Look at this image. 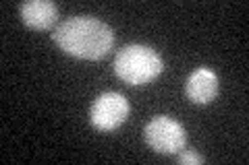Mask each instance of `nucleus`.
<instances>
[{"mask_svg": "<svg viewBox=\"0 0 249 165\" xmlns=\"http://www.w3.org/2000/svg\"><path fill=\"white\" fill-rule=\"evenodd\" d=\"M58 48L79 60H100L114 45V31L110 25L89 15H77L58 23L52 31Z\"/></svg>", "mask_w": 249, "mask_h": 165, "instance_id": "f257e3e1", "label": "nucleus"}, {"mask_svg": "<svg viewBox=\"0 0 249 165\" xmlns=\"http://www.w3.org/2000/svg\"><path fill=\"white\" fill-rule=\"evenodd\" d=\"M162 70H164V62H162L160 54L150 45L131 44L119 50L114 56L116 76L133 87L152 83Z\"/></svg>", "mask_w": 249, "mask_h": 165, "instance_id": "f03ea898", "label": "nucleus"}, {"mask_svg": "<svg viewBox=\"0 0 249 165\" xmlns=\"http://www.w3.org/2000/svg\"><path fill=\"white\" fill-rule=\"evenodd\" d=\"M145 143L160 155H177L185 149V128L168 116H156L143 128Z\"/></svg>", "mask_w": 249, "mask_h": 165, "instance_id": "7ed1b4c3", "label": "nucleus"}, {"mask_svg": "<svg viewBox=\"0 0 249 165\" xmlns=\"http://www.w3.org/2000/svg\"><path fill=\"white\" fill-rule=\"evenodd\" d=\"M129 118V101L116 91H106L89 107V122L100 132H112L121 128Z\"/></svg>", "mask_w": 249, "mask_h": 165, "instance_id": "20e7f679", "label": "nucleus"}, {"mask_svg": "<svg viewBox=\"0 0 249 165\" xmlns=\"http://www.w3.org/2000/svg\"><path fill=\"white\" fill-rule=\"evenodd\" d=\"M21 21L36 31H48L58 23V6L50 0H27L21 4Z\"/></svg>", "mask_w": 249, "mask_h": 165, "instance_id": "39448f33", "label": "nucleus"}, {"mask_svg": "<svg viewBox=\"0 0 249 165\" xmlns=\"http://www.w3.org/2000/svg\"><path fill=\"white\" fill-rule=\"evenodd\" d=\"M185 93H187V97L197 105H206V104H210V101H214V97L218 95V76H216V73L206 68V66L196 68L189 76H187Z\"/></svg>", "mask_w": 249, "mask_h": 165, "instance_id": "423d86ee", "label": "nucleus"}, {"mask_svg": "<svg viewBox=\"0 0 249 165\" xmlns=\"http://www.w3.org/2000/svg\"><path fill=\"white\" fill-rule=\"evenodd\" d=\"M177 161L181 165H201L204 163V157H201L199 153H196V151H181L177 157Z\"/></svg>", "mask_w": 249, "mask_h": 165, "instance_id": "0eeeda50", "label": "nucleus"}]
</instances>
